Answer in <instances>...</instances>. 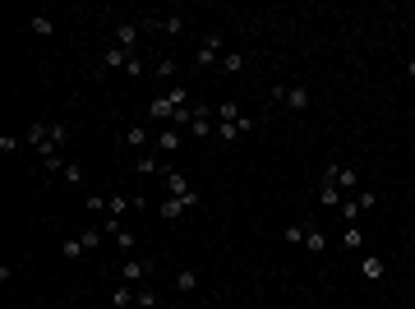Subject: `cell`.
<instances>
[{
    "label": "cell",
    "mask_w": 415,
    "mask_h": 309,
    "mask_svg": "<svg viewBox=\"0 0 415 309\" xmlns=\"http://www.w3.org/2000/svg\"><path fill=\"white\" fill-rule=\"evenodd\" d=\"M318 180H328V185H337L341 194H360V171L351 162H341V157H332V162H323V171H318Z\"/></svg>",
    "instance_id": "cell-1"
},
{
    "label": "cell",
    "mask_w": 415,
    "mask_h": 309,
    "mask_svg": "<svg viewBox=\"0 0 415 309\" xmlns=\"http://www.w3.org/2000/svg\"><path fill=\"white\" fill-rule=\"evenodd\" d=\"M180 107H189V88H166V92H157V97L148 102V116H153L157 125H171Z\"/></svg>",
    "instance_id": "cell-2"
},
{
    "label": "cell",
    "mask_w": 415,
    "mask_h": 309,
    "mask_svg": "<svg viewBox=\"0 0 415 309\" xmlns=\"http://www.w3.org/2000/svg\"><path fill=\"white\" fill-rule=\"evenodd\" d=\"M153 259H143V254H130L121 263V282H130V287H148V277H153Z\"/></svg>",
    "instance_id": "cell-3"
},
{
    "label": "cell",
    "mask_w": 415,
    "mask_h": 309,
    "mask_svg": "<svg viewBox=\"0 0 415 309\" xmlns=\"http://www.w3.org/2000/svg\"><path fill=\"white\" fill-rule=\"evenodd\" d=\"M222 55H226V42H222V33H203V37H198L194 65H222Z\"/></svg>",
    "instance_id": "cell-4"
},
{
    "label": "cell",
    "mask_w": 415,
    "mask_h": 309,
    "mask_svg": "<svg viewBox=\"0 0 415 309\" xmlns=\"http://www.w3.org/2000/svg\"><path fill=\"white\" fill-rule=\"evenodd\" d=\"M185 148V130H175V125H162V130L153 134V153L157 157H175Z\"/></svg>",
    "instance_id": "cell-5"
},
{
    "label": "cell",
    "mask_w": 415,
    "mask_h": 309,
    "mask_svg": "<svg viewBox=\"0 0 415 309\" xmlns=\"http://www.w3.org/2000/svg\"><path fill=\"white\" fill-rule=\"evenodd\" d=\"M273 97H277V102H286L291 111H309V102H314V97H309V88H295V83H277Z\"/></svg>",
    "instance_id": "cell-6"
},
{
    "label": "cell",
    "mask_w": 415,
    "mask_h": 309,
    "mask_svg": "<svg viewBox=\"0 0 415 309\" xmlns=\"http://www.w3.org/2000/svg\"><path fill=\"white\" fill-rule=\"evenodd\" d=\"M143 23L139 19H130V23H116V46H125V51H134L139 55V42H143Z\"/></svg>",
    "instance_id": "cell-7"
},
{
    "label": "cell",
    "mask_w": 415,
    "mask_h": 309,
    "mask_svg": "<svg viewBox=\"0 0 415 309\" xmlns=\"http://www.w3.org/2000/svg\"><path fill=\"white\" fill-rule=\"evenodd\" d=\"M250 130H254L250 116H240V121H217V139L222 144H236V139H245Z\"/></svg>",
    "instance_id": "cell-8"
},
{
    "label": "cell",
    "mask_w": 415,
    "mask_h": 309,
    "mask_svg": "<svg viewBox=\"0 0 415 309\" xmlns=\"http://www.w3.org/2000/svg\"><path fill=\"white\" fill-rule=\"evenodd\" d=\"M121 139H125V148H134V153H148V144H153V130H148V125H125V134H121Z\"/></svg>",
    "instance_id": "cell-9"
},
{
    "label": "cell",
    "mask_w": 415,
    "mask_h": 309,
    "mask_svg": "<svg viewBox=\"0 0 415 309\" xmlns=\"http://www.w3.org/2000/svg\"><path fill=\"white\" fill-rule=\"evenodd\" d=\"M162 180H166V194H171V199H185V194H194V185H189V180L180 176L175 166H166V171H162Z\"/></svg>",
    "instance_id": "cell-10"
},
{
    "label": "cell",
    "mask_w": 415,
    "mask_h": 309,
    "mask_svg": "<svg viewBox=\"0 0 415 309\" xmlns=\"http://www.w3.org/2000/svg\"><path fill=\"white\" fill-rule=\"evenodd\" d=\"M23 144L42 153V148L51 144V121H37V125H28V130H23Z\"/></svg>",
    "instance_id": "cell-11"
},
{
    "label": "cell",
    "mask_w": 415,
    "mask_h": 309,
    "mask_svg": "<svg viewBox=\"0 0 415 309\" xmlns=\"http://www.w3.org/2000/svg\"><path fill=\"white\" fill-rule=\"evenodd\" d=\"M305 249L309 254H328V235H323L318 221H305Z\"/></svg>",
    "instance_id": "cell-12"
},
{
    "label": "cell",
    "mask_w": 415,
    "mask_h": 309,
    "mask_svg": "<svg viewBox=\"0 0 415 309\" xmlns=\"http://www.w3.org/2000/svg\"><path fill=\"white\" fill-rule=\"evenodd\" d=\"M314 199L323 203V208H341V199H346V194H341L337 185H328V180H314Z\"/></svg>",
    "instance_id": "cell-13"
},
{
    "label": "cell",
    "mask_w": 415,
    "mask_h": 309,
    "mask_svg": "<svg viewBox=\"0 0 415 309\" xmlns=\"http://www.w3.org/2000/svg\"><path fill=\"white\" fill-rule=\"evenodd\" d=\"M130 208H139V194H107V217H125Z\"/></svg>",
    "instance_id": "cell-14"
},
{
    "label": "cell",
    "mask_w": 415,
    "mask_h": 309,
    "mask_svg": "<svg viewBox=\"0 0 415 309\" xmlns=\"http://www.w3.org/2000/svg\"><path fill=\"white\" fill-rule=\"evenodd\" d=\"M111 305H116V309H134V305H139V291H134L130 282H116V291H111Z\"/></svg>",
    "instance_id": "cell-15"
},
{
    "label": "cell",
    "mask_w": 415,
    "mask_h": 309,
    "mask_svg": "<svg viewBox=\"0 0 415 309\" xmlns=\"http://www.w3.org/2000/svg\"><path fill=\"white\" fill-rule=\"evenodd\" d=\"M134 171H139V176H162L166 162L157 153H143V157H134Z\"/></svg>",
    "instance_id": "cell-16"
},
{
    "label": "cell",
    "mask_w": 415,
    "mask_h": 309,
    "mask_svg": "<svg viewBox=\"0 0 415 309\" xmlns=\"http://www.w3.org/2000/svg\"><path fill=\"white\" fill-rule=\"evenodd\" d=\"M383 273H388V268H383L379 254H365L360 259V277H365V282H383Z\"/></svg>",
    "instance_id": "cell-17"
},
{
    "label": "cell",
    "mask_w": 415,
    "mask_h": 309,
    "mask_svg": "<svg viewBox=\"0 0 415 309\" xmlns=\"http://www.w3.org/2000/svg\"><path fill=\"white\" fill-rule=\"evenodd\" d=\"M130 55L134 51H125V46H111V51H102V69H125V65H130Z\"/></svg>",
    "instance_id": "cell-18"
},
{
    "label": "cell",
    "mask_w": 415,
    "mask_h": 309,
    "mask_svg": "<svg viewBox=\"0 0 415 309\" xmlns=\"http://www.w3.org/2000/svg\"><path fill=\"white\" fill-rule=\"evenodd\" d=\"M341 221H346V226H360V217H365V208H360V199H355V194H351V199H341Z\"/></svg>",
    "instance_id": "cell-19"
},
{
    "label": "cell",
    "mask_w": 415,
    "mask_h": 309,
    "mask_svg": "<svg viewBox=\"0 0 415 309\" xmlns=\"http://www.w3.org/2000/svg\"><path fill=\"white\" fill-rule=\"evenodd\" d=\"M153 74L162 78V83H175V74H180V65H175L171 55H157V60H153Z\"/></svg>",
    "instance_id": "cell-20"
},
{
    "label": "cell",
    "mask_w": 415,
    "mask_h": 309,
    "mask_svg": "<svg viewBox=\"0 0 415 309\" xmlns=\"http://www.w3.org/2000/svg\"><path fill=\"white\" fill-rule=\"evenodd\" d=\"M180 212H185V199H171V194H166V199L157 203V217L162 221H180Z\"/></svg>",
    "instance_id": "cell-21"
},
{
    "label": "cell",
    "mask_w": 415,
    "mask_h": 309,
    "mask_svg": "<svg viewBox=\"0 0 415 309\" xmlns=\"http://www.w3.org/2000/svg\"><path fill=\"white\" fill-rule=\"evenodd\" d=\"M28 33L51 37V33H55V19H51V14H33V19H28Z\"/></svg>",
    "instance_id": "cell-22"
},
{
    "label": "cell",
    "mask_w": 415,
    "mask_h": 309,
    "mask_svg": "<svg viewBox=\"0 0 415 309\" xmlns=\"http://www.w3.org/2000/svg\"><path fill=\"white\" fill-rule=\"evenodd\" d=\"M60 180H65V185H88V166H83V162H69Z\"/></svg>",
    "instance_id": "cell-23"
},
{
    "label": "cell",
    "mask_w": 415,
    "mask_h": 309,
    "mask_svg": "<svg viewBox=\"0 0 415 309\" xmlns=\"http://www.w3.org/2000/svg\"><path fill=\"white\" fill-rule=\"evenodd\" d=\"M175 291H180V296H194V291H198V277L194 273H175Z\"/></svg>",
    "instance_id": "cell-24"
},
{
    "label": "cell",
    "mask_w": 415,
    "mask_h": 309,
    "mask_svg": "<svg viewBox=\"0 0 415 309\" xmlns=\"http://www.w3.org/2000/svg\"><path fill=\"white\" fill-rule=\"evenodd\" d=\"M222 69H226V74H240V69H245V55L240 51H226V55H222Z\"/></svg>",
    "instance_id": "cell-25"
},
{
    "label": "cell",
    "mask_w": 415,
    "mask_h": 309,
    "mask_svg": "<svg viewBox=\"0 0 415 309\" xmlns=\"http://www.w3.org/2000/svg\"><path fill=\"white\" fill-rule=\"evenodd\" d=\"M282 240H286V245H305V226H300V221L282 226Z\"/></svg>",
    "instance_id": "cell-26"
},
{
    "label": "cell",
    "mask_w": 415,
    "mask_h": 309,
    "mask_svg": "<svg viewBox=\"0 0 415 309\" xmlns=\"http://www.w3.org/2000/svg\"><path fill=\"white\" fill-rule=\"evenodd\" d=\"M341 245H346V249H365V231H360V226H346Z\"/></svg>",
    "instance_id": "cell-27"
},
{
    "label": "cell",
    "mask_w": 415,
    "mask_h": 309,
    "mask_svg": "<svg viewBox=\"0 0 415 309\" xmlns=\"http://www.w3.org/2000/svg\"><path fill=\"white\" fill-rule=\"evenodd\" d=\"M148 69H153V65H148L143 55H130V65H125V74H130V78H143Z\"/></svg>",
    "instance_id": "cell-28"
},
{
    "label": "cell",
    "mask_w": 415,
    "mask_h": 309,
    "mask_svg": "<svg viewBox=\"0 0 415 309\" xmlns=\"http://www.w3.org/2000/svg\"><path fill=\"white\" fill-rule=\"evenodd\" d=\"M212 116H217V121H240L245 111H240V107H236V102H222V107H217V111H212Z\"/></svg>",
    "instance_id": "cell-29"
},
{
    "label": "cell",
    "mask_w": 415,
    "mask_h": 309,
    "mask_svg": "<svg viewBox=\"0 0 415 309\" xmlns=\"http://www.w3.org/2000/svg\"><path fill=\"white\" fill-rule=\"evenodd\" d=\"M60 254H65V259H79V254H88V249H83V240H79V235H69V240L60 245Z\"/></svg>",
    "instance_id": "cell-30"
},
{
    "label": "cell",
    "mask_w": 415,
    "mask_h": 309,
    "mask_svg": "<svg viewBox=\"0 0 415 309\" xmlns=\"http://www.w3.org/2000/svg\"><path fill=\"white\" fill-rule=\"evenodd\" d=\"M23 144V134H0V153H14Z\"/></svg>",
    "instance_id": "cell-31"
},
{
    "label": "cell",
    "mask_w": 415,
    "mask_h": 309,
    "mask_svg": "<svg viewBox=\"0 0 415 309\" xmlns=\"http://www.w3.org/2000/svg\"><path fill=\"white\" fill-rule=\"evenodd\" d=\"M157 305V291L153 287H139V309H153Z\"/></svg>",
    "instance_id": "cell-32"
},
{
    "label": "cell",
    "mask_w": 415,
    "mask_h": 309,
    "mask_svg": "<svg viewBox=\"0 0 415 309\" xmlns=\"http://www.w3.org/2000/svg\"><path fill=\"white\" fill-rule=\"evenodd\" d=\"M355 199H360V208H365V212H374V208H379V194H369V189H360Z\"/></svg>",
    "instance_id": "cell-33"
},
{
    "label": "cell",
    "mask_w": 415,
    "mask_h": 309,
    "mask_svg": "<svg viewBox=\"0 0 415 309\" xmlns=\"http://www.w3.org/2000/svg\"><path fill=\"white\" fill-rule=\"evenodd\" d=\"M406 78H415V55H411V60H406Z\"/></svg>",
    "instance_id": "cell-34"
}]
</instances>
